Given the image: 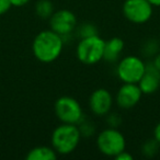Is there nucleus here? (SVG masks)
<instances>
[{"label":"nucleus","instance_id":"obj_1","mask_svg":"<svg viewBox=\"0 0 160 160\" xmlns=\"http://www.w3.org/2000/svg\"><path fill=\"white\" fill-rule=\"evenodd\" d=\"M64 40L56 32L44 30L36 34L32 43V53L34 57L41 62L49 64L62 55L64 49Z\"/></svg>","mask_w":160,"mask_h":160},{"label":"nucleus","instance_id":"obj_2","mask_svg":"<svg viewBox=\"0 0 160 160\" xmlns=\"http://www.w3.org/2000/svg\"><path fill=\"white\" fill-rule=\"evenodd\" d=\"M81 137L78 125L62 123L52 133L51 144L58 155L67 156L76 150Z\"/></svg>","mask_w":160,"mask_h":160},{"label":"nucleus","instance_id":"obj_3","mask_svg":"<svg viewBox=\"0 0 160 160\" xmlns=\"http://www.w3.org/2000/svg\"><path fill=\"white\" fill-rule=\"evenodd\" d=\"M105 41L97 34L89 38H80L76 47V56L85 65H96L103 59Z\"/></svg>","mask_w":160,"mask_h":160},{"label":"nucleus","instance_id":"obj_4","mask_svg":"<svg viewBox=\"0 0 160 160\" xmlns=\"http://www.w3.org/2000/svg\"><path fill=\"white\" fill-rule=\"evenodd\" d=\"M97 147L102 155L114 158L121 151L125 150L126 139L118 128L108 127L97 136Z\"/></svg>","mask_w":160,"mask_h":160},{"label":"nucleus","instance_id":"obj_5","mask_svg":"<svg viewBox=\"0 0 160 160\" xmlns=\"http://www.w3.org/2000/svg\"><path fill=\"white\" fill-rule=\"evenodd\" d=\"M54 113L62 123L78 125L85 118L82 108L75 98L62 96L54 103Z\"/></svg>","mask_w":160,"mask_h":160},{"label":"nucleus","instance_id":"obj_6","mask_svg":"<svg viewBox=\"0 0 160 160\" xmlns=\"http://www.w3.org/2000/svg\"><path fill=\"white\" fill-rule=\"evenodd\" d=\"M146 70V64L140 57L127 55L121 58L116 66V75L122 82L138 83Z\"/></svg>","mask_w":160,"mask_h":160},{"label":"nucleus","instance_id":"obj_7","mask_svg":"<svg viewBox=\"0 0 160 160\" xmlns=\"http://www.w3.org/2000/svg\"><path fill=\"white\" fill-rule=\"evenodd\" d=\"M122 11L125 19L134 24H144L151 19L153 6L148 0H125Z\"/></svg>","mask_w":160,"mask_h":160},{"label":"nucleus","instance_id":"obj_8","mask_svg":"<svg viewBox=\"0 0 160 160\" xmlns=\"http://www.w3.org/2000/svg\"><path fill=\"white\" fill-rule=\"evenodd\" d=\"M48 21L49 29L59 34L62 40L69 38L77 28V18L75 13L68 9H60L54 11Z\"/></svg>","mask_w":160,"mask_h":160},{"label":"nucleus","instance_id":"obj_9","mask_svg":"<svg viewBox=\"0 0 160 160\" xmlns=\"http://www.w3.org/2000/svg\"><path fill=\"white\" fill-rule=\"evenodd\" d=\"M142 97V92L137 83L123 82V85L118 90L115 102L122 110H129L139 103Z\"/></svg>","mask_w":160,"mask_h":160},{"label":"nucleus","instance_id":"obj_10","mask_svg":"<svg viewBox=\"0 0 160 160\" xmlns=\"http://www.w3.org/2000/svg\"><path fill=\"white\" fill-rule=\"evenodd\" d=\"M113 102L114 100L111 92L104 88L94 90L90 94L88 100L90 111L97 116H105L108 113H110L113 107Z\"/></svg>","mask_w":160,"mask_h":160},{"label":"nucleus","instance_id":"obj_11","mask_svg":"<svg viewBox=\"0 0 160 160\" xmlns=\"http://www.w3.org/2000/svg\"><path fill=\"white\" fill-rule=\"evenodd\" d=\"M137 85L142 90V94H152L159 89L160 71L153 66L152 62L146 64V70Z\"/></svg>","mask_w":160,"mask_h":160},{"label":"nucleus","instance_id":"obj_12","mask_svg":"<svg viewBox=\"0 0 160 160\" xmlns=\"http://www.w3.org/2000/svg\"><path fill=\"white\" fill-rule=\"evenodd\" d=\"M125 47L124 41L121 38H112L105 42L103 59L108 62H115L120 59L121 54L123 53Z\"/></svg>","mask_w":160,"mask_h":160},{"label":"nucleus","instance_id":"obj_13","mask_svg":"<svg viewBox=\"0 0 160 160\" xmlns=\"http://www.w3.org/2000/svg\"><path fill=\"white\" fill-rule=\"evenodd\" d=\"M58 153L53 147L49 146H36L29 150L25 156L27 160H56Z\"/></svg>","mask_w":160,"mask_h":160},{"label":"nucleus","instance_id":"obj_14","mask_svg":"<svg viewBox=\"0 0 160 160\" xmlns=\"http://www.w3.org/2000/svg\"><path fill=\"white\" fill-rule=\"evenodd\" d=\"M34 9H35L36 16L43 20H48L55 11L54 3L51 0H38L35 3Z\"/></svg>","mask_w":160,"mask_h":160},{"label":"nucleus","instance_id":"obj_15","mask_svg":"<svg viewBox=\"0 0 160 160\" xmlns=\"http://www.w3.org/2000/svg\"><path fill=\"white\" fill-rule=\"evenodd\" d=\"M160 144L155 139V138H150L147 139L144 144L142 145V153L147 158H152L159 152Z\"/></svg>","mask_w":160,"mask_h":160},{"label":"nucleus","instance_id":"obj_16","mask_svg":"<svg viewBox=\"0 0 160 160\" xmlns=\"http://www.w3.org/2000/svg\"><path fill=\"white\" fill-rule=\"evenodd\" d=\"M160 51V44L157 40L151 38L144 43V45L142 46V53L144 54V56L146 57H155Z\"/></svg>","mask_w":160,"mask_h":160},{"label":"nucleus","instance_id":"obj_17","mask_svg":"<svg viewBox=\"0 0 160 160\" xmlns=\"http://www.w3.org/2000/svg\"><path fill=\"white\" fill-rule=\"evenodd\" d=\"M77 30V34L79 36V38H89V36H93L98 34V29L94 24L92 23H82L79 28H76Z\"/></svg>","mask_w":160,"mask_h":160},{"label":"nucleus","instance_id":"obj_18","mask_svg":"<svg viewBox=\"0 0 160 160\" xmlns=\"http://www.w3.org/2000/svg\"><path fill=\"white\" fill-rule=\"evenodd\" d=\"M78 127H79V131L81 136H85V137H89V136H92L96 132V127H94L93 123L88 122L83 118L81 122L78 124Z\"/></svg>","mask_w":160,"mask_h":160},{"label":"nucleus","instance_id":"obj_19","mask_svg":"<svg viewBox=\"0 0 160 160\" xmlns=\"http://www.w3.org/2000/svg\"><path fill=\"white\" fill-rule=\"evenodd\" d=\"M107 123L109 125V127H114V128H118V126L122 123V118L121 115L118 113H108L107 115Z\"/></svg>","mask_w":160,"mask_h":160},{"label":"nucleus","instance_id":"obj_20","mask_svg":"<svg viewBox=\"0 0 160 160\" xmlns=\"http://www.w3.org/2000/svg\"><path fill=\"white\" fill-rule=\"evenodd\" d=\"M11 2L10 0H0V16L7 13L11 9Z\"/></svg>","mask_w":160,"mask_h":160},{"label":"nucleus","instance_id":"obj_21","mask_svg":"<svg viewBox=\"0 0 160 160\" xmlns=\"http://www.w3.org/2000/svg\"><path fill=\"white\" fill-rule=\"evenodd\" d=\"M114 159H116V160H133V155L129 153L128 151L123 150V151H121L118 155H116L115 157H114Z\"/></svg>","mask_w":160,"mask_h":160},{"label":"nucleus","instance_id":"obj_22","mask_svg":"<svg viewBox=\"0 0 160 160\" xmlns=\"http://www.w3.org/2000/svg\"><path fill=\"white\" fill-rule=\"evenodd\" d=\"M30 1H31V0H10L11 6H12V7H16V8L24 7V6L28 5Z\"/></svg>","mask_w":160,"mask_h":160},{"label":"nucleus","instance_id":"obj_23","mask_svg":"<svg viewBox=\"0 0 160 160\" xmlns=\"http://www.w3.org/2000/svg\"><path fill=\"white\" fill-rule=\"evenodd\" d=\"M153 138L160 144V122L153 128Z\"/></svg>","mask_w":160,"mask_h":160},{"label":"nucleus","instance_id":"obj_24","mask_svg":"<svg viewBox=\"0 0 160 160\" xmlns=\"http://www.w3.org/2000/svg\"><path fill=\"white\" fill-rule=\"evenodd\" d=\"M152 62L153 66H155L156 68L160 71V52L155 56V57H153V59H152V62Z\"/></svg>","mask_w":160,"mask_h":160},{"label":"nucleus","instance_id":"obj_25","mask_svg":"<svg viewBox=\"0 0 160 160\" xmlns=\"http://www.w3.org/2000/svg\"><path fill=\"white\" fill-rule=\"evenodd\" d=\"M153 7H160V0H148Z\"/></svg>","mask_w":160,"mask_h":160}]
</instances>
